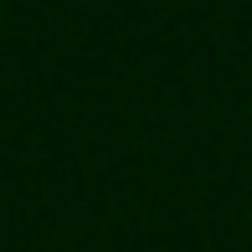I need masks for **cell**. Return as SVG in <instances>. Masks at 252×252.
I'll use <instances>...</instances> for the list:
<instances>
[]
</instances>
